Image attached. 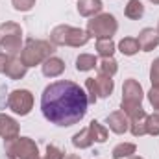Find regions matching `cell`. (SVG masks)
Here are the masks:
<instances>
[{
    "label": "cell",
    "instance_id": "5",
    "mask_svg": "<svg viewBox=\"0 0 159 159\" xmlns=\"http://www.w3.org/2000/svg\"><path fill=\"white\" fill-rule=\"evenodd\" d=\"M143 98H144V91L141 87V83L135 78H128L122 85V100H120V109L131 117L133 113L143 109Z\"/></svg>",
    "mask_w": 159,
    "mask_h": 159
},
{
    "label": "cell",
    "instance_id": "22",
    "mask_svg": "<svg viewBox=\"0 0 159 159\" xmlns=\"http://www.w3.org/2000/svg\"><path fill=\"white\" fill-rule=\"evenodd\" d=\"M119 70V63L113 59V57H102L98 61V72L100 74H106V76H115Z\"/></svg>",
    "mask_w": 159,
    "mask_h": 159
},
{
    "label": "cell",
    "instance_id": "19",
    "mask_svg": "<svg viewBox=\"0 0 159 159\" xmlns=\"http://www.w3.org/2000/svg\"><path fill=\"white\" fill-rule=\"evenodd\" d=\"M94 67H98V59L93 54H80L76 57V70L78 72H87L93 70Z\"/></svg>",
    "mask_w": 159,
    "mask_h": 159
},
{
    "label": "cell",
    "instance_id": "3",
    "mask_svg": "<svg viewBox=\"0 0 159 159\" xmlns=\"http://www.w3.org/2000/svg\"><path fill=\"white\" fill-rule=\"evenodd\" d=\"M91 39L87 30L81 28H74L69 24H59L50 32V43L56 46H72V48H80L85 46Z\"/></svg>",
    "mask_w": 159,
    "mask_h": 159
},
{
    "label": "cell",
    "instance_id": "7",
    "mask_svg": "<svg viewBox=\"0 0 159 159\" xmlns=\"http://www.w3.org/2000/svg\"><path fill=\"white\" fill-rule=\"evenodd\" d=\"M119 30V22L111 13H98L87 22V32L96 39H111Z\"/></svg>",
    "mask_w": 159,
    "mask_h": 159
},
{
    "label": "cell",
    "instance_id": "20",
    "mask_svg": "<svg viewBox=\"0 0 159 159\" xmlns=\"http://www.w3.org/2000/svg\"><path fill=\"white\" fill-rule=\"evenodd\" d=\"M135 152H137V146L133 143H120L113 148L111 156H113V159H126L135 156Z\"/></svg>",
    "mask_w": 159,
    "mask_h": 159
},
{
    "label": "cell",
    "instance_id": "26",
    "mask_svg": "<svg viewBox=\"0 0 159 159\" xmlns=\"http://www.w3.org/2000/svg\"><path fill=\"white\" fill-rule=\"evenodd\" d=\"M146 133H148V135H154V137H157L159 135V117L156 115V113H154V115H148Z\"/></svg>",
    "mask_w": 159,
    "mask_h": 159
},
{
    "label": "cell",
    "instance_id": "27",
    "mask_svg": "<svg viewBox=\"0 0 159 159\" xmlns=\"http://www.w3.org/2000/svg\"><path fill=\"white\" fill-rule=\"evenodd\" d=\"M11 4H13V7H15L17 11L26 13V11H30V9L35 6V0H11Z\"/></svg>",
    "mask_w": 159,
    "mask_h": 159
},
{
    "label": "cell",
    "instance_id": "37",
    "mask_svg": "<svg viewBox=\"0 0 159 159\" xmlns=\"http://www.w3.org/2000/svg\"><path fill=\"white\" fill-rule=\"evenodd\" d=\"M157 34H159V22H157Z\"/></svg>",
    "mask_w": 159,
    "mask_h": 159
},
{
    "label": "cell",
    "instance_id": "18",
    "mask_svg": "<svg viewBox=\"0 0 159 159\" xmlns=\"http://www.w3.org/2000/svg\"><path fill=\"white\" fill-rule=\"evenodd\" d=\"M124 15L129 19V20H139L143 19L144 15V6L141 0H128L126 7H124Z\"/></svg>",
    "mask_w": 159,
    "mask_h": 159
},
{
    "label": "cell",
    "instance_id": "17",
    "mask_svg": "<svg viewBox=\"0 0 159 159\" xmlns=\"http://www.w3.org/2000/svg\"><path fill=\"white\" fill-rule=\"evenodd\" d=\"M93 143H94V139H93V135H91L89 126L83 128V129H80L78 133H74V137H72V146L78 148V150H85V148H89Z\"/></svg>",
    "mask_w": 159,
    "mask_h": 159
},
{
    "label": "cell",
    "instance_id": "35",
    "mask_svg": "<svg viewBox=\"0 0 159 159\" xmlns=\"http://www.w3.org/2000/svg\"><path fill=\"white\" fill-rule=\"evenodd\" d=\"M156 115H157V117H159V109H157V111H156Z\"/></svg>",
    "mask_w": 159,
    "mask_h": 159
},
{
    "label": "cell",
    "instance_id": "23",
    "mask_svg": "<svg viewBox=\"0 0 159 159\" xmlns=\"http://www.w3.org/2000/svg\"><path fill=\"white\" fill-rule=\"evenodd\" d=\"M119 50L124 56H135V54L141 50V46H139L137 37H124V39L119 43Z\"/></svg>",
    "mask_w": 159,
    "mask_h": 159
},
{
    "label": "cell",
    "instance_id": "31",
    "mask_svg": "<svg viewBox=\"0 0 159 159\" xmlns=\"http://www.w3.org/2000/svg\"><path fill=\"white\" fill-rule=\"evenodd\" d=\"M6 61H7V56L0 52V72H4V67H6Z\"/></svg>",
    "mask_w": 159,
    "mask_h": 159
},
{
    "label": "cell",
    "instance_id": "15",
    "mask_svg": "<svg viewBox=\"0 0 159 159\" xmlns=\"http://www.w3.org/2000/svg\"><path fill=\"white\" fill-rule=\"evenodd\" d=\"M94 83H96V91H98V98H109L113 89H115V81L111 76H106V74H100L94 78Z\"/></svg>",
    "mask_w": 159,
    "mask_h": 159
},
{
    "label": "cell",
    "instance_id": "4",
    "mask_svg": "<svg viewBox=\"0 0 159 159\" xmlns=\"http://www.w3.org/2000/svg\"><path fill=\"white\" fill-rule=\"evenodd\" d=\"M0 52L6 56H19L22 52V28L17 22L6 20L0 24Z\"/></svg>",
    "mask_w": 159,
    "mask_h": 159
},
{
    "label": "cell",
    "instance_id": "30",
    "mask_svg": "<svg viewBox=\"0 0 159 159\" xmlns=\"http://www.w3.org/2000/svg\"><path fill=\"white\" fill-rule=\"evenodd\" d=\"M148 102H150L152 107L157 111L159 109V87H154V85H152V89L148 91Z\"/></svg>",
    "mask_w": 159,
    "mask_h": 159
},
{
    "label": "cell",
    "instance_id": "24",
    "mask_svg": "<svg viewBox=\"0 0 159 159\" xmlns=\"http://www.w3.org/2000/svg\"><path fill=\"white\" fill-rule=\"evenodd\" d=\"M115 50H117V46H115L113 39H96V52H98V56L113 57Z\"/></svg>",
    "mask_w": 159,
    "mask_h": 159
},
{
    "label": "cell",
    "instance_id": "10",
    "mask_svg": "<svg viewBox=\"0 0 159 159\" xmlns=\"http://www.w3.org/2000/svg\"><path fill=\"white\" fill-rule=\"evenodd\" d=\"M106 124H107V128H109L113 133H117V135H122V133H126V131L129 129V119H128V115H126L122 109L109 113L107 119H106Z\"/></svg>",
    "mask_w": 159,
    "mask_h": 159
},
{
    "label": "cell",
    "instance_id": "6",
    "mask_svg": "<svg viewBox=\"0 0 159 159\" xmlns=\"http://www.w3.org/2000/svg\"><path fill=\"white\" fill-rule=\"evenodd\" d=\"M6 156L17 159H41L39 148L34 139L30 137H17L11 141H4Z\"/></svg>",
    "mask_w": 159,
    "mask_h": 159
},
{
    "label": "cell",
    "instance_id": "29",
    "mask_svg": "<svg viewBox=\"0 0 159 159\" xmlns=\"http://www.w3.org/2000/svg\"><path fill=\"white\" fill-rule=\"evenodd\" d=\"M150 81L154 87H159V57H156L150 65Z\"/></svg>",
    "mask_w": 159,
    "mask_h": 159
},
{
    "label": "cell",
    "instance_id": "11",
    "mask_svg": "<svg viewBox=\"0 0 159 159\" xmlns=\"http://www.w3.org/2000/svg\"><path fill=\"white\" fill-rule=\"evenodd\" d=\"M19 122L6 115V113H0V137L4 141H11V139H17L19 137Z\"/></svg>",
    "mask_w": 159,
    "mask_h": 159
},
{
    "label": "cell",
    "instance_id": "14",
    "mask_svg": "<svg viewBox=\"0 0 159 159\" xmlns=\"http://www.w3.org/2000/svg\"><path fill=\"white\" fill-rule=\"evenodd\" d=\"M41 70H43V74H44L46 78H57V76H61V74L65 72V61H63L61 57L52 56V57H48V59L41 65Z\"/></svg>",
    "mask_w": 159,
    "mask_h": 159
},
{
    "label": "cell",
    "instance_id": "1",
    "mask_svg": "<svg viewBox=\"0 0 159 159\" xmlns=\"http://www.w3.org/2000/svg\"><path fill=\"white\" fill-rule=\"evenodd\" d=\"M87 107V93L70 80H57L46 85L41 94L43 117L59 128H70L78 124L85 117Z\"/></svg>",
    "mask_w": 159,
    "mask_h": 159
},
{
    "label": "cell",
    "instance_id": "16",
    "mask_svg": "<svg viewBox=\"0 0 159 159\" xmlns=\"http://www.w3.org/2000/svg\"><path fill=\"white\" fill-rule=\"evenodd\" d=\"M76 9L81 17H96L102 11V0H78Z\"/></svg>",
    "mask_w": 159,
    "mask_h": 159
},
{
    "label": "cell",
    "instance_id": "25",
    "mask_svg": "<svg viewBox=\"0 0 159 159\" xmlns=\"http://www.w3.org/2000/svg\"><path fill=\"white\" fill-rule=\"evenodd\" d=\"M85 89H87V100H89V104H96V100H98V91H96L94 78L85 80Z\"/></svg>",
    "mask_w": 159,
    "mask_h": 159
},
{
    "label": "cell",
    "instance_id": "8",
    "mask_svg": "<svg viewBox=\"0 0 159 159\" xmlns=\"http://www.w3.org/2000/svg\"><path fill=\"white\" fill-rule=\"evenodd\" d=\"M7 107L20 117H26L34 107V94L28 89H15L7 96Z\"/></svg>",
    "mask_w": 159,
    "mask_h": 159
},
{
    "label": "cell",
    "instance_id": "34",
    "mask_svg": "<svg viewBox=\"0 0 159 159\" xmlns=\"http://www.w3.org/2000/svg\"><path fill=\"white\" fill-rule=\"evenodd\" d=\"M150 2H152V4H159V0H150Z\"/></svg>",
    "mask_w": 159,
    "mask_h": 159
},
{
    "label": "cell",
    "instance_id": "9",
    "mask_svg": "<svg viewBox=\"0 0 159 159\" xmlns=\"http://www.w3.org/2000/svg\"><path fill=\"white\" fill-rule=\"evenodd\" d=\"M28 72V67L22 63V59L19 56H7L6 67H4V74L9 80H22Z\"/></svg>",
    "mask_w": 159,
    "mask_h": 159
},
{
    "label": "cell",
    "instance_id": "21",
    "mask_svg": "<svg viewBox=\"0 0 159 159\" xmlns=\"http://www.w3.org/2000/svg\"><path fill=\"white\" fill-rule=\"evenodd\" d=\"M89 129H91V135H93L94 143H106V141H107L109 131H107V128H106L104 124H100L98 120H91V122H89Z\"/></svg>",
    "mask_w": 159,
    "mask_h": 159
},
{
    "label": "cell",
    "instance_id": "12",
    "mask_svg": "<svg viewBox=\"0 0 159 159\" xmlns=\"http://www.w3.org/2000/svg\"><path fill=\"white\" fill-rule=\"evenodd\" d=\"M137 41H139V46H141L143 52H152L154 48H157L159 46L157 30H154V28H143V30L139 32Z\"/></svg>",
    "mask_w": 159,
    "mask_h": 159
},
{
    "label": "cell",
    "instance_id": "13",
    "mask_svg": "<svg viewBox=\"0 0 159 159\" xmlns=\"http://www.w3.org/2000/svg\"><path fill=\"white\" fill-rule=\"evenodd\" d=\"M129 119V131H131V135L133 137H143V135H146V122H148V115H146V111L144 109H141V111H137V113H133L131 117H128Z\"/></svg>",
    "mask_w": 159,
    "mask_h": 159
},
{
    "label": "cell",
    "instance_id": "2",
    "mask_svg": "<svg viewBox=\"0 0 159 159\" xmlns=\"http://www.w3.org/2000/svg\"><path fill=\"white\" fill-rule=\"evenodd\" d=\"M54 52H56V44H52L50 41L28 39L22 52H20V59L30 69V67H35V65H43L48 57L54 56Z\"/></svg>",
    "mask_w": 159,
    "mask_h": 159
},
{
    "label": "cell",
    "instance_id": "28",
    "mask_svg": "<svg viewBox=\"0 0 159 159\" xmlns=\"http://www.w3.org/2000/svg\"><path fill=\"white\" fill-rule=\"evenodd\" d=\"M44 159H65V152H63V150H59V148H57V146H54V144H48V146H46Z\"/></svg>",
    "mask_w": 159,
    "mask_h": 159
},
{
    "label": "cell",
    "instance_id": "32",
    "mask_svg": "<svg viewBox=\"0 0 159 159\" xmlns=\"http://www.w3.org/2000/svg\"><path fill=\"white\" fill-rule=\"evenodd\" d=\"M65 159H81V157L76 156V154H70V156H65Z\"/></svg>",
    "mask_w": 159,
    "mask_h": 159
},
{
    "label": "cell",
    "instance_id": "36",
    "mask_svg": "<svg viewBox=\"0 0 159 159\" xmlns=\"http://www.w3.org/2000/svg\"><path fill=\"white\" fill-rule=\"evenodd\" d=\"M7 159H17V157H9V156H7Z\"/></svg>",
    "mask_w": 159,
    "mask_h": 159
},
{
    "label": "cell",
    "instance_id": "38",
    "mask_svg": "<svg viewBox=\"0 0 159 159\" xmlns=\"http://www.w3.org/2000/svg\"><path fill=\"white\" fill-rule=\"evenodd\" d=\"M43 159H44V157H43Z\"/></svg>",
    "mask_w": 159,
    "mask_h": 159
},
{
    "label": "cell",
    "instance_id": "33",
    "mask_svg": "<svg viewBox=\"0 0 159 159\" xmlns=\"http://www.w3.org/2000/svg\"><path fill=\"white\" fill-rule=\"evenodd\" d=\"M126 159H144V157H141V156H131V157H126Z\"/></svg>",
    "mask_w": 159,
    "mask_h": 159
}]
</instances>
